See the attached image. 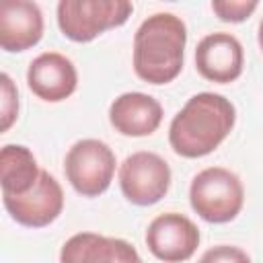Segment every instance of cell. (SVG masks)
Wrapping results in <instances>:
<instances>
[{
    "mask_svg": "<svg viewBox=\"0 0 263 263\" xmlns=\"http://www.w3.org/2000/svg\"><path fill=\"white\" fill-rule=\"evenodd\" d=\"M257 39H259V47H261V51H263V18H261V23H259V35H257Z\"/></svg>",
    "mask_w": 263,
    "mask_h": 263,
    "instance_id": "obj_18",
    "label": "cell"
},
{
    "mask_svg": "<svg viewBox=\"0 0 263 263\" xmlns=\"http://www.w3.org/2000/svg\"><path fill=\"white\" fill-rule=\"evenodd\" d=\"M115 154L105 142L84 138L68 150L64 173L80 195L97 197L109 189L115 175Z\"/></svg>",
    "mask_w": 263,
    "mask_h": 263,
    "instance_id": "obj_5",
    "label": "cell"
},
{
    "mask_svg": "<svg viewBox=\"0 0 263 263\" xmlns=\"http://www.w3.org/2000/svg\"><path fill=\"white\" fill-rule=\"evenodd\" d=\"M245 51L240 41L224 31L205 35L195 47V68L197 72L218 84L236 80L242 74Z\"/></svg>",
    "mask_w": 263,
    "mask_h": 263,
    "instance_id": "obj_9",
    "label": "cell"
},
{
    "mask_svg": "<svg viewBox=\"0 0 263 263\" xmlns=\"http://www.w3.org/2000/svg\"><path fill=\"white\" fill-rule=\"evenodd\" d=\"M187 27L173 12L148 16L134 35V72L150 84L175 80L183 68Z\"/></svg>",
    "mask_w": 263,
    "mask_h": 263,
    "instance_id": "obj_2",
    "label": "cell"
},
{
    "mask_svg": "<svg viewBox=\"0 0 263 263\" xmlns=\"http://www.w3.org/2000/svg\"><path fill=\"white\" fill-rule=\"evenodd\" d=\"M41 168L27 146L6 144L0 150V185L2 195H23L37 183Z\"/></svg>",
    "mask_w": 263,
    "mask_h": 263,
    "instance_id": "obj_14",
    "label": "cell"
},
{
    "mask_svg": "<svg viewBox=\"0 0 263 263\" xmlns=\"http://www.w3.org/2000/svg\"><path fill=\"white\" fill-rule=\"evenodd\" d=\"M10 218L29 228H43L51 224L64 210V191L53 175L41 168L33 189L23 195H2Z\"/></svg>",
    "mask_w": 263,
    "mask_h": 263,
    "instance_id": "obj_7",
    "label": "cell"
},
{
    "mask_svg": "<svg viewBox=\"0 0 263 263\" xmlns=\"http://www.w3.org/2000/svg\"><path fill=\"white\" fill-rule=\"evenodd\" d=\"M257 6L259 4L255 0H249V2L247 0H214L212 2V10L224 23H242L257 10Z\"/></svg>",
    "mask_w": 263,
    "mask_h": 263,
    "instance_id": "obj_16",
    "label": "cell"
},
{
    "mask_svg": "<svg viewBox=\"0 0 263 263\" xmlns=\"http://www.w3.org/2000/svg\"><path fill=\"white\" fill-rule=\"evenodd\" d=\"M129 263H142V259H136V261H129Z\"/></svg>",
    "mask_w": 263,
    "mask_h": 263,
    "instance_id": "obj_19",
    "label": "cell"
},
{
    "mask_svg": "<svg viewBox=\"0 0 263 263\" xmlns=\"http://www.w3.org/2000/svg\"><path fill=\"white\" fill-rule=\"evenodd\" d=\"M191 208L199 218L212 224L234 220L245 203V187L238 175L224 166H208L199 171L189 187Z\"/></svg>",
    "mask_w": 263,
    "mask_h": 263,
    "instance_id": "obj_3",
    "label": "cell"
},
{
    "mask_svg": "<svg viewBox=\"0 0 263 263\" xmlns=\"http://www.w3.org/2000/svg\"><path fill=\"white\" fill-rule=\"evenodd\" d=\"M146 245L156 259L164 263H181L191 259L197 251L199 230L187 216L166 212L148 224Z\"/></svg>",
    "mask_w": 263,
    "mask_h": 263,
    "instance_id": "obj_8",
    "label": "cell"
},
{
    "mask_svg": "<svg viewBox=\"0 0 263 263\" xmlns=\"http://www.w3.org/2000/svg\"><path fill=\"white\" fill-rule=\"evenodd\" d=\"M236 121L230 99L218 92H197L173 117L168 125L171 148L185 158H201L214 152Z\"/></svg>",
    "mask_w": 263,
    "mask_h": 263,
    "instance_id": "obj_1",
    "label": "cell"
},
{
    "mask_svg": "<svg viewBox=\"0 0 263 263\" xmlns=\"http://www.w3.org/2000/svg\"><path fill=\"white\" fill-rule=\"evenodd\" d=\"M136 259L140 255L134 245L97 232H78L60 251V263H129Z\"/></svg>",
    "mask_w": 263,
    "mask_h": 263,
    "instance_id": "obj_13",
    "label": "cell"
},
{
    "mask_svg": "<svg viewBox=\"0 0 263 263\" xmlns=\"http://www.w3.org/2000/svg\"><path fill=\"white\" fill-rule=\"evenodd\" d=\"M134 12L127 0H60L58 27L64 37L88 43L107 29L121 27Z\"/></svg>",
    "mask_w": 263,
    "mask_h": 263,
    "instance_id": "obj_4",
    "label": "cell"
},
{
    "mask_svg": "<svg viewBox=\"0 0 263 263\" xmlns=\"http://www.w3.org/2000/svg\"><path fill=\"white\" fill-rule=\"evenodd\" d=\"M43 37V12L29 0L0 4V45L4 51H27Z\"/></svg>",
    "mask_w": 263,
    "mask_h": 263,
    "instance_id": "obj_11",
    "label": "cell"
},
{
    "mask_svg": "<svg viewBox=\"0 0 263 263\" xmlns=\"http://www.w3.org/2000/svg\"><path fill=\"white\" fill-rule=\"evenodd\" d=\"M0 97H2V103H0V132H8V127L16 121L18 117V92H16V86L12 82V78L4 72L0 76Z\"/></svg>",
    "mask_w": 263,
    "mask_h": 263,
    "instance_id": "obj_15",
    "label": "cell"
},
{
    "mask_svg": "<svg viewBox=\"0 0 263 263\" xmlns=\"http://www.w3.org/2000/svg\"><path fill=\"white\" fill-rule=\"evenodd\" d=\"M27 84L35 97L47 103L68 99L78 84V72L70 58L58 51L39 53L27 70Z\"/></svg>",
    "mask_w": 263,
    "mask_h": 263,
    "instance_id": "obj_10",
    "label": "cell"
},
{
    "mask_svg": "<svg viewBox=\"0 0 263 263\" xmlns=\"http://www.w3.org/2000/svg\"><path fill=\"white\" fill-rule=\"evenodd\" d=\"M109 121L115 132L129 138H144L158 129L162 105L146 92H123L109 107Z\"/></svg>",
    "mask_w": 263,
    "mask_h": 263,
    "instance_id": "obj_12",
    "label": "cell"
},
{
    "mask_svg": "<svg viewBox=\"0 0 263 263\" xmlns=\"http://www.w3.org/2000/svg\"><path fill=\"white\" fill-rule=\"evenodd\" d=\"M199 263H251V257L240 249L232 245H218L208 249Z\"/></svg>",
    "mask_w": 263,
    "mask_h": 263,
    "instance_id": "obj_17",
    "label": "cell"
},
{
    "mask_svg": "<svg viewBox=\"0 0 263 263\" xmlns=\"http://www.w3.org/2000/svg\"><path fill=\"white\" fill-rule=\"evenodd\" d=\"M119 187L127 201L134 205H152L160 201L171 187L168 162L148 150L129 154L119 164Z\"/></svg>",
    "mask_w": 263,
    "mask_h": 263,
    "instance_id": "obj_6",
    "label": "cell"
}]
</instances>
